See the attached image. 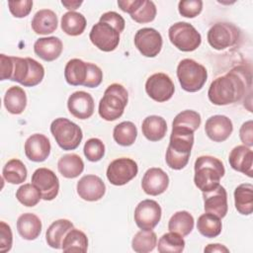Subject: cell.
<instances>
[{"label":"cell","mask_w":253,"mask_h":253,"mask_svg":"<svg viewBox=\"0 0 253 253\" xmlns=\"http://www.w3.org/2000/svg\"><path fill=\"white\" fill-rule=\"evenodd\" d=\"M233 130V125L229 118L223 115L210 117L205 125L206 134L215 142L226 140Z\"/></svg>","instance_id":"19"},{"label":"cell","mask_w":253,"mask_h":253,"mask_svg":"<svg viewBox=\"0 0 253 253\" xmlns=\"http://www.w3.org/2000/svg\"><path fill=\"white\" fill-rule=\"evenodd\" d=\"M250 89V70L244 66H236L211 83L208 97L213 105L224 106L239 102Z\"/></svg>","instance_id":"1"},{"label":"cell","mask_w":253,"mask_h":253,"mask_svg":"<svg viewBox=\"0 0 253 253\" xmlns=\"http://www.w3.org/2000/svg\"><path fill=\"white\" fill-rule=\"evenodd\" d=\"M88 238L86 234L76 228H71L63 238L61 249L64 252H86Z\"/></svg>","instance_id":"34"},{"label":"cell","mask_w":253,"mask_h":253,"mask_svg":"<svg viewBox=\"0 0 253 253\" xmlns=\"http://www.w3.org/2000/svg\"><path fill=\"white\" fill-rule=\"evenodd\" d=\"M28 175L27 168L25 164L17 159L9 160L3 167L2 176L10 184H21L26 181Z\"/></svg>","instance_id":"35"},{"label":"cell","mask_w":253,"mask_h":253,"mask_svg":"<svg viewBox=\"0 0 253 253\" xmlns=\"http://www.w3.org/2000/svg\"><path fill=\"white\" fill-rule=\"evenodd\" d=\"M177 77L183 90L197 92L201 90L208 78L206 67L194 59H182L177 66Z\"/></svg>","instance_id":"5"},{"label":"cell","mask_w":253,"mask_h":253,"mask_svg":"<svg viewBox=\"0 0 253 253\" xmlns=\"http://www.w3.org/2000/svg\"><path fill=\"white\" fill-rule=\"evenodd\" d=\"M162 37L152 28L139 29L134 36V44L138 51L146 57H155L162 48Z\"/></svg>","instance_id":"14"},{"label":"cell","mask_w":253,"mask_h":253,"mask_svg":"<svg viewBox=\"0 0 253 253\" xmlns=\"http://www.w3.org/2000/svg\"><path fill=\"white\" fill-rule=\"evenodd\" d=\"M13 243V234L11 227L5 222H0V251L5 253L10 251Z\"/></svg>","instance_id":"47"},{"label":"cell","mask_w":253,"mask_h":253,"mask_svg":"<svg viewBox=\"0 0 253 253\" xmlns=\"http://www.w3.org/2000/svg\"><path fill=\"white\" fill-rule=\"evenodd\" d=\"M239 136L244 145L248 147L253 145V122L251 120L243 123L239 129Z\"/></svg>","instance_id":"49"},{"label":"cell","mask_w":253,"mask_h":253,"mask_svg":"<svg viewBox=\"0 0 253 253\" xmlns=\"http://www.w3.org/2000/svg\"><path fill=\"white\" fill-rule=\"evenodd\" d=\"M78 196L88 202H95L103 198L106 192V186L103 180L96 175H85L76 186Z\"/></svg>","instance_id":"16"},{"label":"cell","mask_w":253,"mask_h":253,"mask_svg":"<svg viewBox=\"0 0 253 253\" xmlns=\"http://www.w3.org/2000/svg\"><path fill=\"white\" fill-rule=\"evenodd\" d=\"M60 25L62 31L66 35L76 37L84 32L86 28V19L81 13L69 11L61 17Z\"/></svg>","instance_id":"33"},{"label":"cell","mask_w":253,"mask_h":253,"mask_svg":"<svg viewBox=\"0 0 253 253\" xmlns=\"http://www.w3.org/2000/svg\"><path fill=\"white\" fill-rule=\"evenodd\" d=\"M61 4L68 10H75L77 9L81 4H82V1H70V0H62L61 1Z\"/></svg>","instance_id":"52"},{"label":"cell","mask_w":253,"mask_h":253,"mask_svg":"<svg viewBox=\"0 0 253 253\" xmlns=\"http://www.w3.org/2000/svg\"><path fill=\"white\" fill-rule=\"evenodd\" d=\"M83 151L89 161L97 162L101 160L105 154V145L101 139L93 137L85 142Z\"/></svg>","instance_id":"43"},{"label":"cell","mask_w":253,"mask_h":253,"mask_svg":"<svg viewBox=\"0 0 253 253\" xmlns=\"http://www.w3.org/2000/svg\"><path fill=\"white\" fill-rule=\"evenodd\" d=\"M157 245L156 233L152 230H139L131 240V248L137 253H147L152 251Z\"/></svg>","instance_id":"38"},{"label":"cell","mask_w":253,"mask_h":253,"mask_svg":"<svg viewBox=\"0 0 253 253\" xmlns=\"http://www.w3.org/2000/svg\"><path fill=\"white\" fill-rule=\"evenodd\" d=\"M171 43L182 51H193L197 49L201 42V34L194 26L187 22H177L168 30Z\"/></svg>","instance_id":"7"},{"label":"cell","mask_w":253,"mask_h":253,"mask_svg":"<svg viewBox=\"0 0 253 253\" xmlns=\"http://www.w3.org/2000/svg\"><path fill=\"white\" fill-rule=\"evenodd\" d=\"M197 228L202 235L208 238H213L220 234L222 224L218 216L210 212H206L199 216L197 221Z\"/></svg>","instance_id":"36"},{"label":"cell","mask_w":253,"mask_h":253,"mask_svg":"<svg viewBox=\"0 0 253 253\" xmlns=\"http://www.w3.org/2000/svg\"><path fill=\"white\" fill-rule=\"evenodd\" d=\"M140 2L141 0H119L118 5L122 11L128 13L130 15L138 7Z\"/></svg>","instance_id":"50"},{"label":"cell","mask_w":253,"mask_h":253,"mask_svg":"<svg viewBox=\"0 0 253 253\" xmlns=\"http://www.w3.org/2000/svg\"><path fill=\"white\" fill-rule=\"evenodd\" d=\"M17 200L26 207H35L42 199L41 192L34 184H24L16 192Z\"/></svg>","instance_id":"41"},{"label":"cell","mask_w":253,"mask_h":253,"mask_svg":"<svg viewBox=\"0 0 253 253\" xmlns=\"http://www.w3.org/2000/svg\"><path fill=\"white\" fill-rule=\"evenodd\" d=\"M234 205L237 211L249 215L253 211V186L249 183L240 184L234 190Z\"/></svg>","instance_id":"30"},{"label":"cell","mask_w":253,"mask_h":253,"mask_svg":"<svg viewBox=\"0 0 253 253\" xmlns=\"http://www.w3.org/2000/svg\"><path fill=\"white\" fill-rule=\"evenodd\" d=\"M127 101L128 94L123 85L119 83L109 85L99 102L98 112L100 117L108 122L116 121L124 114Z\"/></svg>","instance_id":"4"},{"label":"cell","mask_w":253,"mask_h":253,"mask_svg":"<svg viewBox=\"0 0 253 253\" xmlns=\"http://www.w3.org/2000/svg\"><path fill=\"white\" fill-rule=\"evenodd\" d=\"M202 119L198 112L193 110H185L179 113L172 123V126H178L190 129L195 132L201 125Z\"/></svg>","instance_id":"40"},{"label":"cell","mask_w":253,"mask_h":253,"mask_svg":"<svg viewBox=\"0 0 253 253\" xmlns=\"http://www.w3.org/2000/svg\"><path fill=\"white\" fill-rule=\"evenodd\" d=\"M50 132L56 143L63 150L76 149L82 138V129L66 118H57L50 125Z\"/></svg>","instance_id":"6"},{"label":"cell","mask_w":253,"mask_h":253,"mask_svg":"<svg viewBox=\"0 0 253 253\" xmlns=\"http://www.w3.org/2000/svg\"><path fill=\"white\" fill-rule=\"evenodd\" d=\"M89 38L96 47L106 52L115 50L120 42V33L111 25L100 21L92 27Z\"/></svg>","instance_id":"11"},{"label":"cell","mask_w":253,"mask_h":253,"mask_svg":"<svg viewBox=\"0 0 253 253\" xmlns=\"http://www.w3.org/2000/svg\"><path fill=\"white\" fill-rule=\"evenodd\" d=\"M1 80H12L20 84H26L31 71V57H17L0 55Z\"/></svg>","instance_id":"8"},{"label":"cell","mask_w":253,"mask_h":253,"mask_svg":"<svg viewBox=\"0 0 253 253\" xmlns=\"http://www.w3.org/2000/svg\"><path fill=\"white\" fill-rule=\"evenodd\" d=\"M113 136L118 144L122 146H129L136 139L137 128L131 122H122L114 127Z\"/></svg>","instance_id":"37"},{"label":"cell","mask_w":253,"mask_h":253,"mask_svg":"<svg viewBox=\"0 0 253 253\" xmlns=\"http://www.w3.org/2000/svg\"><path fill=\"white\" fill-rule=\"evenodd\" d=\"M73 228V223L68 219H57L53 221L45 232V240L48 246L54 249H60L66 233Z\"/></svg>","instance_id":"27"},{"label":"cell","mask_w":253,"mask_h":253,"mask_svg":"<svg viewBox=\"0 0 253 253\" xmlns=\"http://www.w3.org/2000/svg\"><path fill=\"white\" fill-rule=\"evenodd\" d=\"M62 48V42L56 37L40 38L34 43L35 53L44 61H53L58 58Z\"/></svg>","instance_id":"23"},{"label":"cell","mask_w":253,"mask_h":253,"mask_svg":"<svg viewBox=\"0 0 253 253\" xmlns=\"http://www.w3.org/2000/svg\"><path fill=\"white\" fill-rule=\"evenodd\" d=\"M32 184L41 192L44 201L53 200L59 191V181L55 173L47 168H38L32 175Z\"/></svg>","instance_id":"15"},{"label":"cell","mask_w":253,"mask_h":253,"mask_svg":"<svg viewBox=\"0 0 253 253\" xmlns=\"http://www.w3.org/2000/svg\"><path fill=\"white\" fill-rule=\"evenodd\" d=\"M57 169L63 177L73 179L83 172L84 162L82 158L75 153L65 154L59 158L57 162Z\"/></svg>","instance_id":"29"},{"label":"cell","mask_w":253,"mask_h":253,"mask_svg":"<svg viewBox=\"0 0 253 253\" xmlns=\"http://www.w3.org/2000/svg\"><path fill=\"white\" fill-rule=\"evenodd\" d=\"M87 65H88V73H87V78L84 86L88 88H96L102 82L103 72L101 68L94 63L87 62Z\"/></svg>","instance_id":"46"},{"label":"cell","mask_w":253,"mask_h":253,"mask_svg":"<svg viewBox=\"0 0 253 253\" xmlns=\"http://www.w3.org/2000/svg\"><path fill=\"white\" fill-rule=\"evenodd\" d=\"M169 185L168 175L157 167L149 168L143 175L141 180V188L145 194L150 196H158L166 191Z\"/></svg>","instance_id":"20"},{"label":"cell","mask_w":253,"mask_h":253,"mask_svg":"<svg viewBox=\"0 0 253 253\" xmlns=\"http://www.w3.org/2000/svg\"><path fill=\"white\" fill-rule=\"evenodd\" d=\"M88 73L87 62L79 58L70 59L64 68V77L66 82L72 86H84Z\"/></svg>","instance_id":"28"},{"label":"cell","mask_w":253,"mask_h":253,"mask_svg":"<svg viewBox=\"0 0 253 253\" xmlns=\"http://www.w3.org/2000/svg\"><path fill=\"white\" fill-rule=\"evenodd\" d=\"M138 172L137 164L127 157L113 160L107 169V178L115 186H123L132 180Z\"/></svg>","instance_id":"10"},{"label":"cell","mask_w":253,"mask_h":253,"mask_svg":"<svg viewBox=\"0 0 253 253\" xmlns=\"http://www.w3.org/2000/svg\"><path fill=\"white\" fill-rule=\"evenodd\" d=\"M185 248L183 236L176 232H167L163 234L157 244V250L160 253H180Z\"/></svg>","instance_id":"39"},{"label":"cell","mask_w":253,"mask_h":253,"mask_svg":"<svg viewBox=\"0 0 253 253\" xmlns=\"http://www.w3.org/2000/svg\"><path fill=\"white\" fill-rule=\"evenodd\" d=\"M25 154L34 162L44 161L50 153L49 139L42 133H34L29 136L24 145Z\"/></svg>","instance_id":"21"},{"label":"cell","mask_w":253,"mask_h":253,"mask_svg":"<svg viewBox=\"0 0 253 253\" xmlns=\"http://www.w3.org/2000/svg\"><path fill=\"white\" fill-rule=\"evenodd\" d=\"M17 230L22 238L35 240L42 231V221L36 214L26 212L21 214L17 220Z\"/></svg>","instance_id":"25"},{"label":"cell","mask_w":253,"mask_h":253,"mask_svg":"<svg viewBox=\"0 0 253 253\" xmlns=\"http://www.w3.org/2000/svg\"><path fill=\"white\" fill-rule=\"evenodd\" d=\"M57 16L49 9H42L33 17L31 26L38 35H47L53 33L57 28Z\"/></svg>","instance_id":"24"},{"label":"cell","mask_w":253,"mask_h":253,"mask_svg":"<svg viewBox=\"0 0 253 253\" xmlns=\"http://www.w3.org/2000/svg\"><path fill=\"white\" fill-rule=\"evenodd\" d=\"M203 9V1L201 0H183L178 4L180 15L186 18H195Z\"/></svg>","instance_id":"44"},{"label":"cell","mask_w":253,"mask_h":253,"mask_svg":"<svg viewBox=\"0 0 253 253\" xmlns=\"http://www.w3.org/2000/svg\"><path fill=\"white\" fill-rule=\"evenodd\" d=\"M224 173V165L216 157L203 155L195 161L194 182L203 193L215 189Z\"/></svg>","instance_id":"3"},{"label":"cell","mask_w":253,"mask_h":253,"mask_svg":"<svg viewBox=\"0 0 253 253\" xmlns=\"http://www.w3.org/2000/svg\"><path fill=\"white\" fill-rule=\"evenodd\" d=\"M194 228V217L187 211L175 212L169 219L168 229L181 236L189 235Z\"/></svg>","instance_id":"32"},{"label":"cell","mask_w":253,"mask_h":253,"mask_svg":"<svg viewBox=\"0 0 253 253\" xmlns=\"http://www.w3.org/2000/svg\"><path fill=\"white\" fill-rule=\"evenodd\" d=\"M100 22H104V23H107V24L111 25L119 33H122L125 30L126 22H125L124 18L119 13L114 12V11H110V12L104 13L100 17Z\"/></svg>","instance_id":"48"},{"label":"cell","mask_w":253,"mask_h":253,"mask_svg":"<svg viewBox=\"0 0 253 253\" xmlns=\"http://www.w3.org/2000/svg\"><path fill=\"white\" fill-rule=\"evenodd\" d=\"M156 16V6L152 1L141 0L138 7L134 10L130 17L136 23L144 24L152 22Z\"/></svg>","instance_id":"42"},{"label":"cell","mask_w":253,"mask_h":253,"mask_svg":"<svg viewBox=\"0 0 253 253\" xmlns=\"http://www.w3.org/2000/svg\"><path fill=\"white\" fill-rule=\"evenodd\" d=\"M67 108L73 117L79 120L89 119L94 113L93 97L85 91H76L69 96Z\"/></svg>","instance_id":"17"},{"label":"cell","mask_w":253,"mask_h":253,"mask_svg":"<svg viewBox=\"0 0 253 253\" xmlns=\"http://www.w3.org/2000/svg\"><path fill=\"white\" fill-rule=\"evenodd\" d=\"M239 30L230 23H216L208 32L210 45L221 50L234 45L239 39Z\"/></svg>","instance_id":"9"},{"label":"cell","mask_w":253,"mask_h":253,"mask_svg":"<svg viewBox=\"0 0 253 253\" xmlns=\"http://www.w3.org/2000/svg\"><path fill=\"white\" fill-rule=\"evenodd\" d=\"M142 134L150 141L161 140L167 131L166 121L160 116H148L141 125Z\"/></svg>","instance_id":"26"},{"label":"cell","mask_w":253,"mask_h":253,"mask_svg":"<svg viewBox=\"0 0 253 253\" xmlns=\"http://www.w3.org/2000/svg\"><path fill=\"white\" fill-rule=\"evenodd\" d=\"M8 7L11 14L16 18H24L30 14L33 7V1L22 0V1H9Z\"/></svg>","instance_id":"45"},{"label":"cell","mask_w":253,"mask_h":253,"mask_svg":"<svg viewBox=\"0 0 253 253\" xmlns=\"http://www.w3.org/2000/svg\"><path fill=\"white\" fill-rule=\"evenodd\" d=\"M194 144V131L172 126L170 142L166 150L165 160L167 165L174 170L183 169L189 162Z\"/></svg>","instance_id":"2"},{"label":"cell","mask_w":253,"mask_h":253,"mask_svg":"<svg viewBox=\"0 0 253 253\" xmlns=\"http://www.w3.org/2000/svg\"><path fill=\"white\" fill-rule=\"evenodd\" d=\"M205 252H210V253H212V252H229V249L226 248L224 245L222 244H219V243H214V244H209L208 246L205 247L204 249Z\"/></svg>","instance_id":"51"},{"label":"cell","mask_w":253,"mask_h":253,"mask_svg":"<svg viewBox=\"0 0 253 253\" xmlns=\"http://www.w3.org/2000/svg\"><path fill=\"white\" fill-rule=\"evenodd\" d=\"M4 106L10 114H22L27 106V95L24 89L19 86L10 87L4 96Z\"/></svg>","instance_id":"31"},{"label":"cell","mask_w":253,"mask_h":253,"mask_svg":"<svg viewBox=\"0 0 253 253\" xmlns=\"http://www.w3.org/2000/svg\"><path fill=\"white\" fill-rule=\"evenodd\" d=\"M161 207L154 200H143L134 210V221L143 230H152L160 221Z\"/></svg>","instance_id":"13"},{"label":"cell","mask_w":253,"mask_h":253,"mask_svg":"<svg viewBox=\"0 0 253 253\" xmlns=\"http://www.w3.org/2000/svg\"><path fill=\"white\" fill-rule=\"evenodd\" d=\"M229 164L235 171L241 172L248 177L253 176V152L246 145H237L229 153Z\"/></svg>","instance_id":"22"},{"label":"cell","mask_w":253,"mask_h":253,"mask_svg":"<svg viewBox=\"0 0 253 253\" xmlns=\"http://www.w3.org/2000/svg\"><path fill=\"white\" fill-rule=\"evenodd\" d=\"M204 209L206 212L212 213L219 218L226 215L227 206V193L224 187L218 185L215 189L203 193Z\"/></svg>","instance_id":"18"},{"label":"cell","mask_w":253,"mask_h":253,"mask_svg":"<svg viewBox=\"0 0 253 253\" xmlns=\"http://www.w3.org/2000/svg\"><path fill=\"white\" fill-rule=\"evenodd\" d=\"M145 91L152 100L162 103L172 98L175 86L167 74L158 72L148 77L145 82Z\"/></svg>","instance_id":"12"}]
</instances>
